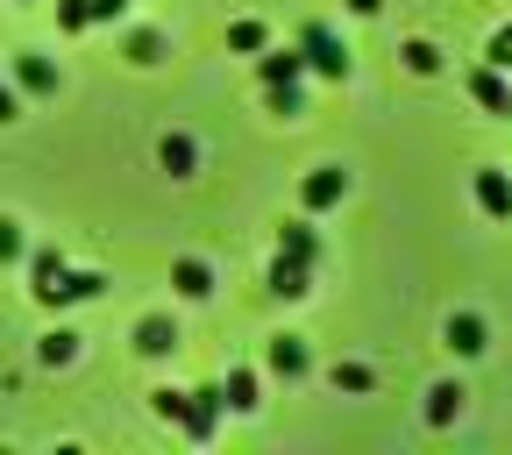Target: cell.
Masks as SVG:
<instances>
[{
	"label": "cell",
	"instance_id": "obj_1",
	"mask_svg": "<svg viewBox=\"0 0 512 455\" xmlns=\"http://www.w3.org/2000/svg\"><path fill=\"white\" fill-rule=\"evenodd\" d=\"M299 57H306V72H320V79H349V50H342V36L328 29V22H306L299 29Z\"/></svg>",
	"mask_w": 512,
	"mask_h": 455
},
{
	"label": "cell",
	"instance_id": "obj_2",
	"mask_svg": "<svg viewBox=\"0 0 512 455\" xmlns=\"http://www.w3.org/2000/svg\"><path fill=\"white\" fill-rule=\"evenodd\" d=\"M100 292H107V278H100V271H64L57 285H43V292H36V306H50V313H57V306H79V299H100Z\"/></svg>",
	"mask_w": 512,
	"mask_h": 455
},
{
	"label": "cell",
	"instance_id": "obj_3",
	"mask_svg": "<svg viewBox=\"0 0 512 455\" xmlns=\"http://www.w3.org/2000/svg\"><path fill=\"white\" fill-rule=\"evenodd\" d=\"M470 100L484 114H512V79L498 72V64H477V72H470Z\"/></svg>",
	"mask_w": 512,
	"mask_h": 455
},
{
	"label": "cell",
	"instance_id": "obj_4",
	"mask_svg": "<svg viewBox=\"0 0 512 455\" xmlns=\"http://www.w3.org/2000/svg\"><path fill=\"white\" fill-rule=\"evenodd\" d=\"M264 363H271V377H285V384H299V377L313 370V356H306V342H299V335H271Z\"/></svg>",
	"mask_w": 512,
	"mask_h": 455
},
{
	"label": "cell",
	"instance_id": "obj_5",
	"mask_svg": "<svg viewBox=\"0 0 512 455\" xmlns=\"http://www.w3.org/2000/svg\"><path fill=\"white\" fill-rule=\"evenodd\" d=\"M15 86H22L29 100H50V93H57V64L36 57V50H22V57H15Z\"/></svg>",
	"mask_w": 512,
	"mask_h": 455
},
{
	"label": "cell",
	"instance_id": "obj_6",
	"mask_svg": "<svg viewBox=\"0 0 512 455\" xmlns=\"http://www.w3.org/2000/svg\"><path fill=\"white\" fill-rule=\"evenodd\" d=\"M178 349V320L171 313H143L136 320V356H171Z\"/></svg>",
	"mask_w": 512,
	"mask_h": 455
},
{
	"label": "cell",
	"instance_id": "obj_7",
	"mask_svg": "<svg viewBox=\"0 0 512 455\" xmlns=\"http://www.w3.org/2000/svg\"><path fill=\"white\" fill-rule=\"evenodd\" d=\"M477 207H484L491 221H512V178H505L498 164H484V171H477Z\"/></svg>",
	"mask_w": 512,
	"mask_h": 455
},
{
	"label": "cell",
	"instance_id": "obj_8",
	"mask_svg": "<svg viewBox=\"0 0 512 455\" xmlns=\"http://www.w3.org/2000/svg\"><path fill=\"white\" fill-rule=\"evenodd\" d=\"M342 192H349V171H342V164H328V171H313V178L299 185V200H306V214H320V207H335Z\"/></svg>",
	"mask_w": 512,
	"mask_h": 455
},
{
	"label": "cell",
	"instance_id": "obj_9",
	"mask_svg": "<svg viewBox=\"0 0 512 455\" xmlns=\"http://www.w3.org/2000/svg\"><path fill=\"white\" fill-rule=\"evenodd\" d=\"M271 292H278V299H306V292H313V264H299V256H285V249H278V264H271Z\"/></svg>",
	"mask_w": 512,
	"mask_h": 455
},
{
	"label": "cell",
	"instance_id": "obj_10",
	"mask_svg": "<svg viewBox=\"0 0 512 455\" xmlns=\"http://www.w3.org/2000/svg\"><path fill=\"white\" fill-rule=\"evenodd\" d=\"M256 72H264V86H299L306 79V57L299 50H271V57H256Z\"/></svg>",
	"mask_w": 512,
	"mask_h": 455
},
{
	"label": "cell",
	"instance_id": "obj_11",
	"mask_svg": "<svg viewBox=\"0 0 512 455\" xmlns=\"http://www.w3.org/2000/svg\"><path fill=\"white\" fill-rule=\"evenodd\" d=\"M171 285H178V299H207V292H214V271L200 264V256H178V264H171Z\"/></svg>",
	"mask_w": 512,
	"mask_h": 455
},
{
	"label": "cell",
	"instance_id": "obj_12",
	"mask_svg": "<svg viewBox=\"0 0 512 455\" xmlns=\"http://www.w3.org/2000/svg\"><path fill=\"white\" fill-rule=\"evenodd\" d=\"M278 249L299 256V264H320V235H313V221H285V228H278Z\"/></svg>",
	"mask_w": 512,
	"mask_h": 455
},
{
	"label": "cell",
	"instance_id": "obj_13",
	"mask_svg": "<svg viewBox=\"0 0 512 455\" xmlns=\"http://www.w3.org/2000/svg\"><path fill=\"white\" fill-rule=\"evenodd\" d=\"M157 157H164V171H171V178H192V171H200V143H192V136H164V150H157Z\"/></svg>",
	"mask_w": 512,
	"mask_h": 455
},
{
	"label": "cell",
	"instance_id": "obj_14",
	"mask_svg": "<svg viewBox=\"0 0 512 455\" xmlns=\"http://www.w3.org/2000/svg\"><path fill=\"white\" fill-rule=\"evenodd\" d=\"M448 349H456V356H484V320L456 313V320H448Z\"/></svg>",
	"mask_w": 512,
	"mask_h": 455
},
{
	"label": "cell",
	"instance_id": "obj_15",
	"mask_svg": "<svg viewBox=\"0 0 512 455\" xmlns=\"http://www.w3.org/2000/svg\"><path fill=\"white\" fill-rule=\"evenodd\" d=\"M463 384H434V392H427V427H448V420H456L463 413Z\"/></svg>",
	"mask_w": 512,
	"mask_h": 455
},
{
	"label": "cell",
	"instance_id": "obj_16",
	"mask_svg": "<svg viewBox=\"0 0 512 455\" xmlns=\"http://www.w3.org/2000/svg\"><path fill=\"white\" fill-rule=\"evenodd\" d=\"M72 356H79V335H72V328H50V335L36 342V363H50V370H64Z\"/></svg>",
	"mask_w": 512,
	"mask_h": 455
},
{
	"label": "cell",
	"instance_id": "obj_17",
	"mask_svg": "<svg viewBox=\"0 0 512 455\" xmlns=\"http://www.w3.org/2000/svg\"><path fill=\"white\" fill-rule=\"evenodd\" d=\"M221 392H228V413H256V406H264V399H256V370H228Z\"/></svg>",
	"mask_w": 512,
	"mask_h": 455
},
{
	"label": "cell",
	"instance_id": "obj_18",
	"mask_svg": "<svg viewBox=\"0 0 512 455\" xmlns=\"http://www.w3.org/2000/svg\"><path fill=\"white\" fill-rule=\"evenodd\" d=\"M328 384H335V392H356V399H363L370 384H377V370H370V363H335V370H328Z\"/></svg>",
	"mask_w": 512,
	"mask_h": 455
},
{
	"label": "cell",
	"instance_id": "obj_19",
	"mask_svg": "<svg viewBox=\"0 0 512 455\" xmlns=\"http://www.w3.org/2000/svg\"><path fill=\"white\" fill-rule=\"evenodd\" d=\"M64 271H72V264H64L57 249H36V256H29V278H36V292H43V285H57Z\"/></svg>",
	"mask_w": 512,
	"mask_h": 455
},
{
	"label": "cell",
	"instance_id": "obj_20",
	"mask_svg": "<svg viewBox=\"0 0 512 455\" xmlns=\"http://www.w3.org/2000/svg\"><path fill=\"white\" fill-rule=\"evenodd\" d=\"M399 57H406V72H420V79H434V72H441V50H434V43H406Z\"/></svg>",
	"mask_w": 512,
	"mask_h": 455
},
{
	"label": "cell",
	"instance_id": "obj_21",
	"mask_svg": "<svg viewBox=\"0 0 512 455\" xmlns=\"http://www.w3.org/2000/svg\"><path fill=\"white\" fill-rule=\"evenodd\" d=\"M264 43H271V36H264V22H235V29H228V50H242V57H256Z\"/></svg>",
	"mask_w": 512,
	"mask_h": 455
},
{
	"label": "cell",
	"instance_id": "obj_22",
	"mask_svg": "<svg viewBox=\"0 0 512 455\" xmlns=\"http://www.w3.org/2000/svg\"><path fill=\"white\" fill-rule=\"evenodd\" d=\"M22 256H29V242H22V228H15L8 214H0V264H22Z\"/></svg>",
	"mask_w": 512,
	"mask_h": 455
},
{
	"label": "cell",
	"instance_id": "obj_23",
	"mask_svg": "<svg viewBox=\"0 0 512 455\" xmlns=\"http://www.w3.org/2000/svg\"><path fill=\"white\" fill-rule=\"evenodd\" d=\"M128 57H136V64H157V57H164V36H157V29H136V36H128Z\"/></svg>",
	"mask_w": 512,
	"mask_h": 455
},
{
	"label": "cell",
	"instance_id": "obj_24",
	"mask_svg": "<svg viewBox=\"0 0 512 455\" xmlns=\"http://www.w3.org/2000/svg\"><path fill=\"white\" fill-rule=\"evenodd\" d=\"M86 22H93V8H86V0H57V29H64V36H79Z\"/></svg>",
	"mask_w": 512,
	"mask_h": 455
},
{
	"label": "cell",
	"instance_id": "obj_25",
	"mask_svg": "<svg viewBox=\"0 0 512 455\" xmlns=\"http://www.w3.org/2000/svg\"><path fill=\"white\" fill-rule=\"evenodd\" d=\"M264 100H271V114H306V100H299V86H264Z\"/></svg>",
	"mask_w": 512,
	"mask_h": 455
},
{
	"label": "cell",
	"instance_id": "obj_26",
	"mask_svg": "<svg viewBox=\"0 0 512 455\" xmlns=\"http://www.w3.org/2000/svg\"><path fill=\"white\" fill-rule=\"evenodd\" d=\"M484 64H498V72H512V22H505V29H498V36L484 43Z\"/></svg>",
	"mask_w": 512,
	"mask_h": 455
},
{
	"label": "cell",
	"instance_id": "obj_27",
	"mask_svg": "<svg viewBox=\"0 0 512 455\" xmlns=\"http://www.w3.org/2000/svg\"><path fill=\"white\" fill-rule=\"evenodd\" d=\"M86 8H93V22H121L128 8H136V0H86Z\"/></svg>",
	"mask_w": 512,
	"mask_h": 455
},
{
	"label": "cell",
	"instance_id": "obj_28",
	"mask_svg": "<svg viewBox=\"0 0 512 455\" xmlns=\"http://www.w3.org/2000/svg\"><path fill=\"white\" fill-rule=\"evenodd\" d=\"M15 114H22V100H15V86H8V79H0V121H15Z\"/></svg>",
	"mask_w": 512,
	"mask_h": 455
},
{
	"label": "cell",
	"instance_id": "obj_29",
	"mask_svg": "<svg viewBox=\"0 0 512 455\" xmlns=\"http://www.w3.org/2000/svg\"><path fill=\"white\" fill-rule=\"evenodd\" d=\"M384 8V0H349V15H377Z\"/></svg>",
	"mask_w": 512,
	"mask_h": 455
}]
</instances>
